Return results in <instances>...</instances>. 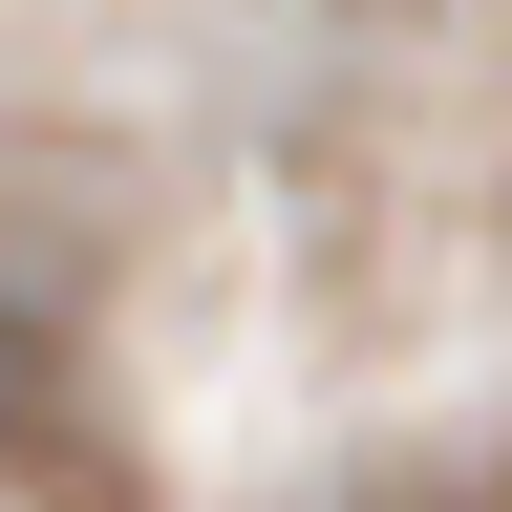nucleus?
Returning a JSON list of instances; mask_svg holds the SVG:
<instances>
[{
  "label": "nucleus",
  "mask_w": 512,
  "mask_h": 512,
  "mask_svg": "<svg viewBox=\"0 0 512 512\" xmlns=\"http://www.w3.org/2000/svg\"><path fill=\"white\" fill-rule=\"evenodd\" d=\"M0 491L22 512H107V427L64 406V363L22 342V320H0Z\"/></svg>",
  "instance_id": "obj_1"
}]
</instances>
